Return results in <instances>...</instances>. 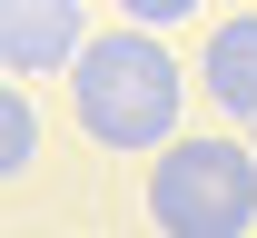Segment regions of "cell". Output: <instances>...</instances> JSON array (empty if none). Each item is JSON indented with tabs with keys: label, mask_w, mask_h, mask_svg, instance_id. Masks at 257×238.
Returning a JSON list of instances; mask_svg holds the SVG:
<instances>
[{
	"label": "cell",
	"mask_w": 257,
	"mask_h": 238,
	"mask_svg": "<svg viewBox=\"0 0 257 238\" xmlns=\"http://www.w3.org/2000/svg\"><path fill=\"white\" fill-rule=\"evenodd\" d=\"M89 50V10L79 0H0V69L30 90L50 69H79Z\"/></svg>",
	"instance_id": "3"
},
{
	"label": "cell",
	"mask_w": 257,
	"mask_h": 238,
	"mask_svg": "<svg viewBox=\"0 0 257 238\" xmlns=\"http://www.w3.org/2000/svg\"><path fill=\"white\" fill-rule=\"evenodd\" d=\"M178 100H188V80L168 60V40H149V30H99L79 50V69H69V109H79V129L99 149H139V159L178 149L188 139Z\"/></svg>",
	"instance_id": "1"
},
{
	"label": "cell",
	"mask_w": 257,
	"mask_h": 238,
	"mask_svg": "<svg viewBox=\"0 0 257 238\" xmlns=\"http://www.w3.org/2000/svg\"><path fill=\"white\" fill-rule=\"evenodd\" d=\"M119 10H128V30H149V40H159V30H178V20H198L208 0H119Z\"/></svg>",
	"instance_id": "6"
},
{
	"label": "cell",
	"mask_w": 257,
	"mask_h": 238,
	"mask_svg": "<svg viewBox=\"0 0 257 238\" xmlns=\"http://www.w3.org/2000/svg\"><path fill=\"white\" fill-rule=\"evenodd\" d=\"M198 90H208L227 119H247V129H257V10H247V20H218V30H208Z\"/></svg>",
	"instance_id": "4"
},
{
	"label": "cell",
	"mask_w": 257,
	"mask_h": 238,
	"mask_svg": "<svg viewBox=\"0 0 257 238\" xmlns=\"http://www.w3.org/2000/svg\"><path fill=\"white\" fill-rule=\"evenodd\" d=\"M149 218L168 238H247L257 228V149L237 139H178L149 159Z\"/></svg>",
	"instance_id": "2"
},
{
	"label": "cell",
	"mask_w": 257,
	"mask_h": 238,
	"mask_svg": "<svg viewBox=\"0 0 257 238\" xmlns=\"http://www.w3.org/2000/svg\"><path fill=\"white\" fill-rule=\"evenodd\" d=\"M30 159H40V109H30V90L10 80V90H0V169L20 179Z\"/></svg>",
	"instance_id": "5"
}]
</instances>
